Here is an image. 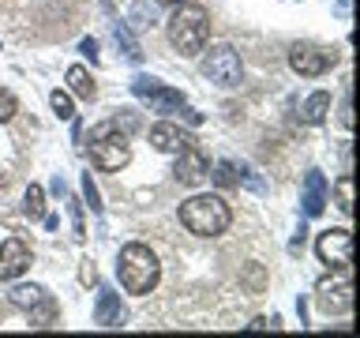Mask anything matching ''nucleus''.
Returning a JSON list of instances; mask_svg holds the SVG:
<instances>
[{
    "label": "nucleus",
    "mask_w": 360,
    "mask_h": 338,
    "mask_svg": "<svg viewBox=\"0 0 360 338\" xmlns=\"http://www.w3.org/2000/svg\"><path fill=\"white\" fill-rule=\"evenodd\" d=\"M210 38V11L202 4H176L173 19H169V42L180 56H199L207 49Z\"/></svg>",
    "instance_id": "obj_1"
},
{
    "label": "nucleus",
    "mask_w": 360,
    "mask_h": 338,
    "mask_svg": "<svg viewBox=\"0 0 360 338\" xmlns=\"http://www.w3.org/2000/svg\"><path fill=\"white\" fill-rule=\"evenodd\" d=\"M117 275H120V286L135 293V297H146L158 278H162V263H158V256L150 252L146 244L131 241L120 248V259H117Z\"/></svg>",
    "instance_id": "obj_2"
},
{
    "label": "nucleus",
    "mask_w": 360,
    "mask_h": 338,
    "mask_svg": "<svg viewBox=\"0 0 360 338\" xmlns=\"http://www.w3.org/2000/svg\"><path fill=\"white\" fill-rule=\"evenodd\" d=\"M180 222L195 237H221L233 225V207L221 196H191L180 203Z\"/></svg>",
    "instance_id": "obj_3"
},
{
    "label": "nucleus",
    "mask_w": 360,
    "mask_h": 338,
    "mask_svg": "<svg viewBox=\"0 0 360 338\" xmlns=\"http://www.w3.org/2000/svg\"><path fill=\"white\" fill-rule=\"evenodd\" d=\"M90 158L105 173H117V169L131 162V146H128V135L120 132V120H101L90 132Z\"/></svg>",
    "instance_id": "obj_4"
},
{
    "label": "nucleus",
    "mask_w": 360,
    "mask_h": 338,
    "mask_svg": "<svg viewBox=\"0 0 360 338\" xmlns=\"http://www.w3.org/2000/svg\"><path fill=\"white\" fill-rule=\"evenodd\" d=\"M202 75L218 87H236L244 75L240 53H236L233 45H210V53L202 56Z\"/></svg>",
    "instance_id": "obj_5"
},
{
    "label": "nucleus",
    "mask_w": 360,
    "mask_h": 338,
    "mask_svg": "<svg viewBox=\"0 0 360 338\" xmlns=\"http://www.w3.org/2000/svg\"><path fill=\"white\" fill-rule=\"evenodd\" d=\"M131 94L146 101L154 113H176V109H184V94L173 87H165L162 79H150V75H135L131 79Z\"/></svg>",
    "instance_id": "obj_6"
},
{
    "label": "nucleus",
    "mask_w": 360,
    "mask_h": 338,
    "mask_svg": "<svg viewBox=\"0 0 360 338\" xmlns=\"http://www.w3.org/2000/svg\"><path fill=\"white\" fill-rule=\"evenodd\" d=\"M334 61L338 56L330 53V49H323V45H311V42H297L289 49V68L297 75H304V79H315V75H323L326 68H334Z\"/></svg>",
    "instance_id": "obj_7"
},
{
    "label": "nucleus",
    "mask_w": 360,
    "mask_h": 338,
    "mask_svg": "<svg viewBox=\"0 0 360 338\" xmlns=\"http://www.w3.org/2000/svg\"><path fill=\"white\" fill-rule=\"evenodd\" d=\"M315 252H319V259L326 267L349 270V263H353V233L349 230H326V233H319V241H315Z\"/></svg>",
    "instance_id": "obj_8"
},
{
    "label": "nucleus",
    "mask_w": 360,
    "mask_h": 338,
    "mask_svg": "<svg viewBox=\"0 0 360 338\" xmlns=\"http://www.w3.org/2000/svg\"><path fill=\"white\" fill-rule=\"evenodd\" d=\"M173 173H176L180 184H199V180L210 173V158H207V151H202L199 143L188 139V143L176 151V169H173Z\"/></svg>",
    "instance_id": "obj_9"
},
{
    "label": "nucleus",
    "mask_w": 360,
    "mask_h": 338,
    "mask_svg": "<svg viewBox=\"0 0 360 338\" xmlns=\"http://www.w3.org/2000/svg\"><path fill=\"white\" fill-rule=\"evenodd\" d=\"M30 267V244L22 237H8L0 248V282H15Z\"/></svg>",
    "instance_id": "obj_10"
},
{
    "label": "nucleus",
    "mask_w": 360,
    "mask_h": 338,
    "mask_svg": "<svg viewBox=\"0 0 360 338\" xmlns=\"http://www.w3.org/2000/svg\"><path fill=\"white\" fill-rule=\"evenodd\" d=\"M315 301H319V308L326 315L349 312V308H353V282H349V278H342V282H319Z\"/></svg>",
    "instance_id": "obj_11"
},
{
    "label": "nucleus",
    "mask_w": 360,
    "mask_h": 338,
    "mask_svg": "<svg viewBox=\"0 0 360 338\" xmlns=\"http://www.w3.org/2000/svg\"><path fill=\"white\" fill-rule=\"evenodd\" d=\"M326 207V180L319 169H311L308 177H304V196H300V211L308 214V218H319Z\"/></svg>",
    "instance_id": "obj_12"
},
{
    "label": "nucleus",
    "mask_w": 360,
    "mask_h": 338,
    "mask_svg": "<svg viewBox=\"0 0 360 338\" xmlns=\"http://www.w3.org/2000/svg\"><path fill=\"white\" fill-rule=\"evenodd\" d=\"M128 312H124L120 297L112 289H98V304H94V323L98 327H124Z\"/></svg>",
    "instance_id": "obj_13"
},
{
    "label": "nucleus",
    "mask_w": 360,
    "mask_h": 338,
    "mask_svg": "<svg viewBox=\"0 0 360 338\" xmlns=\"http://www.w3.org/2000/svg\"><path fill=\"white\" fill-rule=\"evenodd\" d=\"M184 143H188V135L180 132L176 124H169V120H162V124H154V128H150V146L158 154H176Z\"/></svg>",
    "instance_id": "obj_14"
},
{
    "label": "nucleus",
    "mask_w": 360,
    "mask_h": 338,
    "mask_svg": "<svg viewBox=\"0 0 360 338\" xmlns=\"http://www.w3.org/2000/svg\"><path fill=\"white\" fill-rule=\"evenodd\" d=\"M326 113H330V94H326V90H315V94H308V101L300 106V120L304 124H323Z\"/></svg>",
    "instance_id": "obj_15"
},
{
    "label": "nucleus",
    "mask_w": 360,
    "mask_h": 338,
    "mask_svg": "<svg viewBox=\"0 0 360 338\" xmlns=\"http://www.w3.org/2000/svg\"><path fill=\"white\" fill-rule=\"evenodd\" d=\"M68 90H72L75 98H83V101H90L98 94V87H94V79H90V72L83 64H72L68 68Z\"/></svg>",
    "instance_id": "obj_16"
},
{
    "label": "nucleus",
    "mask_w": 360,
    "mask_h": 338,
    "mask_svg": "<svg viewBox=\"0 0 360 338\" xmlns=\"http://www.w3.org/2000/svg\"><path fill=\"white\" fill-rule=\"evenodd\" d=\"M11 297V304H15V308H22V312H34V308H41L45 301H49V293H45L41 286H15L8 293Z\"/></svg>",
    "instance_id": "obj_17"
},
{
    "label": "nucleus",
    "mask_w": 360,
    "mask_h": 338,
    "mask_svg": "<svg viewBox=\"0 0 360 338\" xmlns=\"http://www.w3.org/2000/svg\"><path fill=\"white\" fill-rule=\"evenodd\" d=\"M112 38H117V45L124 49V56H128L131 64H139V61H143V49H139V42L131 38V30L124 27V23H112Z\"/></svg>",
    "instance_id": "obj_18"
},
{
    "label": "nucleus",
    "mask_w": 360,
    "mask_h": 338,
    "mask_svg": "<svg viewBox=\"0 0 360 338\" xmlns=\"http://www.w3.org/2000/svg\"><path fill=\"white\" fill-rule=\"evenodd\" d=\"M22 214H27L30 222L45 218V192H41L38 184H30V188H27V199H22Z\"/></svg>",
    "instance_id": "obj_19"
},
{
    "label": "nucleus",
    "mask_w": 360,
    "mask_h": 338,
    "mask_svg": "<svg viewBox=\"0 0 360 338\" xmlns=\"http://www.w3.org/2000/svg\"><path fill=\"white\" fill-rule=\"evenodd\" d=\"M334 199H338V211L342 214H353V173H345L334 184Z\"/></svg>",
    "instance_id": "obj_20"
},
{
    "label": "nucleus",
    "mask_w": 360,
    "mask_h": 338,
    "mask_svg": "<svg viewBox=\"0 0 360 338\" xmlns=\"http://www.w3.org/2000/svg\"><path fill=\"white\" fill-rule=\"evenodd\" d=\"M49 101H53V113H56L60 120H72V117H75V109H72V94H64V90H53Z\"/></svg>",
    "instance_id": "obj_21"
},
{
    "label": "nucleus",
    "mask_w": 360,
    "mask_h": 338,
    "mask_svg": "<svg viewBox=\"0 0 360 338\" xmlns=\"http://www.w3.org/2000/svg\"><path fill=\"white\" fill-rule=\"evenodd\" d=\"M214 184H221V188H236L240 184V177H236V169L229 162H218V169H214Z\"/></svg>",
    "instance_id": "obj_22"
},
{
    "label": "nucleus",
    "mask_w": 360,
    "mask_h": 338,
    "mask_svg": "<svg viewBox=\"0 0 360 338\" xmlns=\"http://www.w3.org/2000/svg\"><path fill=\"white\" fill-rule=\"evenodd\" d=\"M15 113H19L15 94H11V90H0V120H11Z\"/></svg>",
    "instance_id": "obj_23"
},
{
    "label": "nucleus",
    "mask_w": 360,
    "mask_h": 338,
    "mask_svg": "<svg viewBox=\"0 0 360 338\" xmlns=\"http://www.w3.org/2000/svg\"><path fill=\"white\" fill-rule=\"evenodd\" d=\"M135 27H154V4L150 0L135 4Z\"/></svg>",
    "instance_id": "obj_24"
},
{
    "label": "nucleus",
    "mask_w": 360,
    "mask_h": 338,
    "mask_svg": "<svg viewBox=\"0 0 360 338\" xmlns=\"http://www.w3.org/2000/svg\"><path fill=\"white\" fill-rule=\"evenodd\" d=\"M83 199L90 203V211H101V196H98V188H94V180H90V173L83 177Z\"/></svg>",
    "instance_id": "obj_25"
},
{
    "label": "nucleus",
    "mask_w": 360,
    "mask_h": 338,
    "mask_svg": "<svg viewBox=\"0 0 360 338\" xmlns=\"http://www.w3.org/2000/svg\"><path fill=\"white\" fill-rule=\"evenodd\" d=\"M72 222H75V241H83L86 237V230H83V207H79V199H72Z\"/></svg>",
    "instance_id": "obj_26"
},
{
    "label": "nucleus",
    "mask_w": 360,
    "mask_h": 338,
    "mask_svg": "<svg viewBox=\"0 0 360 338\" xmlns=\"http://www.w3.org/2000/svg\"><path fill=\"white\" fill-rule=\"evenodd\" d=\"M79 53L90 56V64H98V61H101V56H98V42H94V38H83V42H79Z\"/></svg>",
    "instance_id": "obj_27"
},
{
    "label": "nucleus",
    "mask_w": 360,
    "mask_h": 338,
    "mask_svg": "<svg viewBox=\"0 0 360 338\" xmlns=\"http://www.w3.org/2000/svg\"><path fill=\"white\" fill-rule=\"evenodd\" d=\"M79 278H83V286H90V282H98V267L90 263V259H83V270H79Z\"/></svg>",
    "instance_id": "obj_28"
},
{
    "label": "nucleus",
    "mask_w": 360,
    "mask_h": 338,
    "mask_svg": "<svg viewBox=\"0 0 360 338\" xmlns=\"http://www.w3.org/2000/svg\"><path fill=\"white\" fill-rule=\"evenodd\" d=\"M158 4H173L176 8V4H184V0H158Z\"/></svg>",
    "instance_id": "obj_29"
}]
</instances>
